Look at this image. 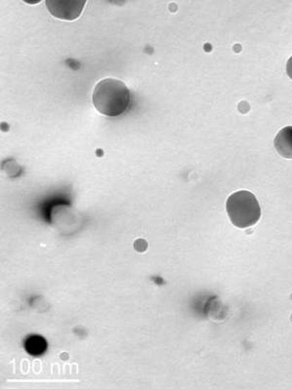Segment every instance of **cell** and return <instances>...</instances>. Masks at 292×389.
Instances as JSON below:
<instances>
[{
  "instance_id": "5b68a950",
  "label": "cell",
  "mask_w": 292,
  "mask_h": 389,
  "mask_svg": "<svg viewBox=\"0 0 292 389\" xmlns=\"http://www.w3.org/2000/svg\"><path fill=\"white\" fill-rule=\"evenodd\" d=\"M47 347V342L39 335H30L25 340V349L32 357H41L44 354Z\"/></svg>"
},
{
  "instance_id": "277c9868",
  "label": "cell",
  "mask_w": 292,
  "mask_h": 389,
  "mask_svg": "<svg viewBox=\"0 0 292 389\" xmlns=\"http://www.w3.org/2000/svg\"><path fill=\"white\" fill-rule=\"evenodd\" d=\"M274 144L281 157L292 159V127H286L281 130L276 135Z\"/></svg>"
},
{
  "instance_id": "6da1fadb",
  "label": "cell",
  "mask_w": 292,
  "mask_h": 389,
  "mask_svg": "<svg viewBox=\"0 0 292 389\" xmlns=\"http://www.w3.org/2000/svg\"><path fill=\"white\" fill-rule=\"evenodd\" d=\"M130 94L124 82L107 78L99 81L94 89L93 102L102 114L116 117L129 106Z\"/></svg>"
},
{
  "instance_id": "7a4b0ae2",
  "label": "cell",
  "mask_w": 292,
  "mask_h": 389,
  "mask_svg": "<svg viewBox=\"0 0 292 389\" xmlns=\"http://www.w3.org/2000/svg\"><path fill=\"white\" fill-rule=\"evenodd\" d=\"M228 216L236 227L245 229L260 221L261 209L257 199L248 191H238L227 199Z\"/></svg>"
},
{
  "instance_id": "3957f363",
  "label": "cell",
  "mask_w": 292,
  "mask_h": 389,
  "mask_svg": "<svg viewBox=\"0 0 292 389\" xmlns=\"http://www.w3.org/2000/svg\"><path fill=\"white\" fill-rule=\"evenodd\" d=\"M85 1L81 0H47L49 12L58 19L73 20L78 19L83 11Z\"/></svg>"
},
{
  "instance_id": "8992f818",
  "label": "cell",
  "mask_w": 292,
  "mask_h": 389,
  "mask_svg": "<svg viewBox=\"0 0 292 389\" xmlns=\"http://www.w3.org/2000/svg\"><path fill=\"white\" fill-rule=\"evenodd\" d=\"M286 73H288L289 78L292 80V56L289 58L288 63H286Z\"/></svg>"
}]
</instances>
